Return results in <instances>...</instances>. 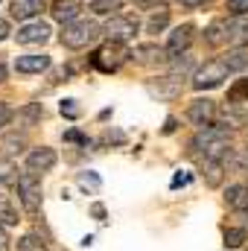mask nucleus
<instances>
[{
	"label": "nucleus",
	"mask_w": 248,
	"mask_h": 251,
	"mask_svg": "<svg viewBox=\"0 0 248 251\" xmlns=\"http://www.w3.org/2000/svg\"><path fill=\"white\" fill-rule=\"evenodd\" d=\"M120 3L123 0H91V9H94V15H111L120 9Z\"/></svg>",
	"instance_id": "obj_31"
},
{
	"label": "nucleus",
	"mask_w": 248,
	"mask_h": 251,
	"mask_svg": "<svg viewBox=\"0 0 248 251\" xmlns=\"http://www.w3.org/2000/svg\"><path fill=\"white\" fill-rule=\"evenodd\" d=\"M175 128H178V120H175V117H167V126H164V134H173Z\"/></svg>",
	"instance_id": "obj_40"
},
{
	"label": "nucleus",
	"mask_w": 248,
	"mask_h": 251,
	"mask_svg": "<svg viewBox=\"0 0 248 251\" xmlns=\"http://www.w3.org/2000/svg\"><path fill=\"white\" fill-rule=\"evenodd\" d=\"M18 251H47V243L38 234H24L18 240Z\"/></svg>",
	"instance_id": "obj_29"
},
{
	"label": "nucleus",
	"mask_w": 248,
	"mask_h": 251,
	"mask_svg": "<svg viewBox=\"0 0 248 251\" xmlns=\"http://www.w3.org/2000/svg\"><path fill=\"white\" fill-rule=\"evenodd\" d=\"M231 44L234 47H248V18L246 15L231 18Z\"/></svg>",
	"instance_id": "obj_23"
},
{
	"label": "nucleus",
	"mask_w": 248,
	"mask_h": 251,
	"mask_svg": "<svg viewBox=\"0 0 248 251\" xmlns=\"http://www.w3.org/2000/svg\"><path fill=\"white\" fill-rule=\"evenodd\" d=\"M0 184H18V167L9 158L0 161Z\"/></svg>",
	"instance_id": "obj_30"
},
{
	"label": "nucleus",
	"mask_w": 248,
	"mask_h": 251,
	"mask_svg": "<svg viewBox=\"0 0 248 251\" xmlns=\"http://www.w3.org/2000/svg\"><path fill=\"white\" fill-rule=\"evenodd\" d=\"M228 149H231V134L228 131H222V128H216V126H207V128H198V134L193 137V143H190V152L196 155H201V161L204 158H225L228 155Z\"/></svg>",
	"instance_id": "obj_2"
},
{
	"label": "nucleus",
	"mask_w": 248,
	"mask_h": 251,
	"mask_svg": "<svg viewBox=\"0 0 248 251\" xmlns=\"http://www.w3.org/2000/svg\"><path fill=\"white\" fill-rule=\"evenodd\" d=\"M248 102V79H237L228 88V105H243Z\"/></svg>",
	"instance_id": "obj_26"
},
{
	"label": "nucleus",
	"mask_w": 248,
	"mask_h": 251,
	"mask_svg": "<svg viewBox=\"0 0 248 251\" xmlns=\"http://www.w3.org/2000/svg\"><path fill=\"white\" fill-rule=\"evenodd\" d=\"M82 9H85V3L82 0H53V6H50V15L59 21V24H70V21H76L79 15H82Z\"/></svg>",
	"instance_id": "obj_15"
},
{
	"label": "nucleus",
	"mask_w": 248,
	"mask_h": 251,
	"mask_svg": "<svg viewBox=\"0 0 248 251\" xmlns=\"http://www.w3.org/2000/svg\"><path fill=\"white\" fill-rule=\"evenodd\" d=\"M225 204L234 210H248V184H231L225 190Z\"/></svg>",
	"instance_id": "obj_22"
},
{
	"label": "nucleus",
	"mask_w": 248,
	"mask_h": 251,
	"mask_svg": "<svg viewBox=\"0 0 248 251\" xmlns=\"http://www.w3.org/2000/svg\"><path fill=\"white\" fill-rule=\"evenodd\" d=\"M3 82H6V67L0 64V85H3Z\"/></svg>",
	"instance_id": "obj_44"
},
{
	"label": "nucleus",
	"mask_w": 248,
	"mask_h": 251,
	"mask_svg": "<svg viewBox=\"0 0 248 251\" xmlns=\"http://www.w3.org/2000/svg\"><path fill=\"white\" fill-rule=\"evenodd\" d=\"M99 176L97 173H79V187L82 190H99Z\"/></svg>",
	"instance_id": "obj_32"
},
{
	"label": "nucleus",
	"mask_w": 248,
	"mask_h": 251,
	"mask_svg": "<svg viewBox=\"0 0 248 251\" xmlns=\"http://www.w3.org/2000/svg\"><path fill=\"white\" fill-rule=\"evenodd\" d=\"M99 35H105V26H99L97 21H88V18H76L70 24H64L62 32H59V41L70 50H85L91 47Z\"/></svg>",
	"instance_id": "obj_1"
},
{
	"label": "nucleus",
	"mask_w": 248,
	"mask_h": 251,
	"mask_svg": "<svg viewBox=\"0 0 248 251\" xmlns=\"http://www.w3.org/2000/svg\"><path fill=\"white\" fill-rule=\"evenodd\" d=\"M228 12L237 18V15H246L248 12V0H228Z\"/></svg>",
	"instance_id": "obj_35"
},
{
	"label": "nucleus",
	"mask_w": 248,
	"mask_h": 251,
	"mask_svg": "<svg viewBox=\"0 0 248 251\" xmlns=\"http://www.w3.org/2000/svg\"><path fill=\"white\" fill-rule=\"evenodd\" d=\"M94 216H97V219H105V207H102V204H94Z\"/></svg>",
	"instance_id": "obj_43"
},
{
	"label": "nucleus",
	"mask_w": 248,
	"mask_h": 251,
	"mask_svg": "<svg viewBox=\"0 0 248 251\" xmlns=\"http://www.w3.org/2000/svg\"><path fill=\"white\" fill-rule=\"evenodd\" d=\"M128 3H134V6H143V9H149V6H158V3H164V0H128Z\"/></svg>",
	"instance_id": "obj_41"
},
{
	"label": "nucleus",
	"mask_w": 248,
	"mask_h": 251,
	"mask_svg": "<svg viewBox=\"0 0 248 251\" xmlns=\"http://www.w3.org/2000/svg\"><path fill=\"white\" fill-rule=\"evenodd\" d=\"M228 64L225 59H210V62H204L198 70H196V76H193V88L196 91H213V88H219L225 79H228Z\"/></svg>",
	"instance_id": "obj_5"
},
{
	"label": "nucleus",
	"mask_w": 248,
	"mask_h": 251,
	"mask_svg": "<svg viewBox=\"0 0 248 251\" xmlns=\"http://www.w3.org/2000/svg\"><path fill=\"white\" fill-rule=\"evenodd\" d=\"M64 140H70V143H82V146H88V137H85L82 131H76V128H73V131H67V134H64Z\"/></svg>",
	"instance_id": "obj_36"
},
{
	"label": "nucleus",
	"mask_w": 248,
	"mask_h": 251,
	"mask_svg": "<svg viewBox=\"0 0 248 251\" xmlns=\"http://www.w3.org/2000/svg\"><path fill=\"white\" fill-rule=\"evenodd\" d=\"M248 240V231L246 228H225V249H240L243 243Z\"/></svg>",
	"instance_id": "obj_28"
},
{
	"label": "nucleus",
	"mask_w": 248,
	"mask_h": 251,
	"mask_svg": "<svg viewBox=\"0 0 248 251\" xmlns=\"http://www.w3.org/2000/svg\"><path fill=\"white\" fill-rule=\"evenodd\" d=\"M125 59H131V50H125V44H120V41H108L91 53V67L99 73H114L125 64Z\"/></svg>",
	"instance_id": "obj_3"
},
{
	"label": "nucleus",
	"mask_w": 248,
	"mask_h": 251,
	"mask_svg": "<svg viewBox=\"0 0 248 251\" xmlns=\"http://www.w3.org/2000/svg\"><path fill=\"white\" fill-rule=\"evenodd\" d=\"M41 9H44V0H12L9 3V12L18 21H29L35 15H41Z\"/></svg>",
	"instance_id": "obj_19"
},
{
	"label": "nucleus",
	"mask_w": 248,
	"mask_h": 251,
	"mask_svg": "<svg viewBox=\"0 0 248 251\" xmlns=\"http://www.w3.org/2000/svg\"><path fill=\"white\" fill-rule=\"evenodd\" d=\"M18 123L24 126V128H32V126L41 123V117H44V108H41V102H26L24 108H18Z\"/></svg>",
	"instance_id": "obj_20"
},
{
	"label": "nucleus",
	"mask_w": 248,
	"mask_h": 251,
	"mask_svg": "<svg viewBox=\"0 0 248 251\" xmlns=\"http://www.w3.org/2000/svg\"><path fill=\"white\" fill-rule=\"evenodd\" d=\"M50 32L53 29L47 21H29L15 32V41L18 44H44V41H50Z\"/></svg>",
	"instance_id": "obj_10"
},
{
	"label": "nucleus",
	"mask_w": 248,
	"mask_h": 251,
	"mask_svg": "<svg viewBox=\"0 0 248 251\" xmlns=\"http://www.w3.org/2000/svg\"><path fill=\"white\" fill-rule=\"evenodd\" d=\"M41 196H44L41 178H38L35 173L24 170V173L18 176V199H21V204H24V210H26L29 216H35V213L41 210Z\"/></svg>",
	"instance_id": "obj_4"
},
{
	"label": "nucleus",
	"mask_w": 248,
	"mask_h": 251,
	"mask_svg": "<svg viewBox=\"0 0 248 251\" xmlns=\"http://www.w3.org/2000/svg\"><path fill=\"white\" fill-rule=\"evenodd\" d=\"M225 64H228V70H231V73H240V70H246V67H248V50H246V47H237V50H231V53L225 56Z\"/></svg>",
	"instance_id": "obj_25"
},
{
	"label": "nucleus",
	"mask_w": 248,
	"mask_h": 251,
	"mask_svg": "<svg viewBox=\"0 0 248 251\" xmlns=\"http://www.w3.org/2000/svg\"><path fill=\"white\" fill-rule=\"evenodd\" d=\"M204 41L210 47H225L231 44V21L228 18H216L207 29H204Z\"/></svg>",
	"instance_id": "obj_16"
},
{
	"label": "nucleus",
	"mask_w": 248,
	"mask_h": 251,
	"mask_svg": "<svg viewBox=\"0 0 248 251\" xmlns=\"http://www.w3.org/2000/svg\"><path fill=\"white\" fill-rule=\"evenodd\" d=\"M225 161H219V158H204L201 161V178H204V184L207 187H222V181H225Z\"/></svg>",
	"instance_id": "obj_17"
},
{
	"label": "nucleus",
	"mask_w": 248,
	"mask_h": 251,
	"mask_svg": "<svg viewBox=\"0 0 248 251\" xmlns=\"http://www.w3.org/2000/svg\"><path fill=\"white\" fill-rule=\"evenodd\" d=\"M222 161L231 173H248V149H243V146H231Z\"/></svg>",
	"instance_id": "obj_21"
},
{
	"label": "nucleus",
	"mask_w": 248,
	"mask_h": 251,
	"mask_svg": "<svg viewBox=\"0 0 248 251\" xmlns=\"http://www.w3.org/2000/svg\"><path fill=\"white\" fill-rule=\"evenodd\" d=\"M50 56L47 53H29V56H18L15 59V70L24 73V76H32V73H44L50 67Z\"/></svg>",
	"instance_id": "obj_14"
},
{
	"label": "nucleus",
	"mask_w": 248,
	"mask_h": 251,
	"mask_svg": "<svg viewBox=\"0 0 248 251\" xmlns=\"http://www.w3.org/2000/svg\"><path fill=\"white\" fill-rule=\"evenodd\" d=\"M216 114H219V108H216V102L207 100V97L193 100L190 108H187V120L196 126V128H207V126H213L216 123Z\"/></svg>",
	"instance_id": "obj_7"
},
{
	"label": "nucleus",
	"mask_w": 248,
	"mask_h": 251,
	"mask_svg": "<svg viewBox=\"0 0 248 251\" xmlns=\"http://www.w3.org/2000/svg\"><path fill=\"white\" fill-rule=\"evenodd\" d=\"M0 225L3 228H15L18 225V210L12 204V199L6 193H0Z\"/></svg>",
	"instance_id": "obj_24"
},
{
	"label": "nucleus",
	"mask_w": 248,
	"mask_h": 251,
	"mask_svg": "<svg viewBox=\"0 0 248 251\" xmlns=\"http://www.w3.org/2000/svg\"><path fill=\"white\" fill-rule=\"evenodd\" d=\"M131 59L137 64H143V67H158V64L170 62L167 47H158V44H137L131 50Z\"/></svg>",
	"instance_id": "obj_12"
},
{
	"label": "nucleus",
	"mask_w": 248,
	"mask_h": 251,
	"mask_svg": "<svg viewBox=\"0 0 248 251\" xmlns=\"http://www.w3.org/2000/svg\"><path fill=\"white\" fill-rule=\"evenodd\" d=\"M184 9H198V6H204V3H210V0H178Z\"/></svg>",
	"instance_id": "obj_38"
},
{
	"label": "nucleus",
	"mask_w": 248,
	"mask_h": 251,
	"mask_svg": "<svg viewBox=\"0 0 248 251\" xmlns=\"http://www.w3.org/2000/svg\"><path fill=\"white\" fill-rule=\"evenodd\" d=\"M140 32V21L134 18V15H111L108 18V24H105V38L108 41H131L134 35Z\"/></svg>",
	"instance_id": "obj_6"
},
{
	"label": "nucleus",
	"mask_w": 248,
	"mask_h": 251,
	"mask_svg": "<svg viewBox=\"0 0 248 251\" xmlns=\"http://www.w3.org/2000/svg\"><path fill=\"white\" fill-rule=\"evenodd\" d=\"M193 32H196L193 24H181V26H175V29L170 32V38H167V56H170V59L184 56L187 47L193 44Z\"/></svg>",
	"instance_id": "obj_9"
},
{
	"label": "nucleus",
	"mask_w": 248,
	"mask_h": 251,
	"mask_svg": "<svg viewBox=\"0 0 248 251\" xmlns=\"http://www.w3.org/2000/svg\"><path fill=\"white\" fill-rule=\"evenodd\" d=\"M56 161H59V155H56V149H50V146H38V149H32L29 155H26V170L29 173H50L53 167H56Z\"/></svg>",
	"instance_id": "obj_11"
},
{
	"label": "nucleus",
	"mask_w": 248,
	"mask_h": 251,
	"mask_svg": "<svg viewBox=\"0 0 248 251\" xmlns=\"http://www.w3.org/2000/svg\"><path fill=\"white\" fill-rule=\"evenodd\" d=\"M9 35H12V29H9V21H3V18H0V41H6Z\"/></svg>",
	"instance_id": "obj_39"
},
{
	"label": "nucleus",
	"mask_w": 248,
	"mask_h": 251,
	"mask_svg": "<svg viewBox=\"0 0 248 251\" xmlns=\"http://www.w3.org/2000/svg\"><path fill=\"white\" fill-rule=\"evenodd\" d=\"M0 251H9V237H6L3 228H0Z\"/></svg>",
	"instance_id": "obj_42"
},
{
	"label": "nucleus",
	"mask_w": 248,
	"mask_h": 251,
	"mask_svg": "<svg viewBox=\"0 0 248 251\" xmlns=\"http://www.w3.org/2000/svg\"><path fill=\"white\" fill-rule=\"evenodd\" d=\"M24 149H26V137L24 134H18V131H9V134H3L0 137V155L3 158H18V155H24Z\"/></svg>",
	"instance_id": "obj_18"
},
{
	"label": "nucleus",
	"mask_w": 248,
	"mask_h": 251,
	"mask_svg": "<svg viewBox=\"0 0 248 251\" xmlns=\"http://www.w3.org/2000/svg\"><path fill=\"white\" fill-rule=\"evenodd\" d=\"M146 88H149L152 97L170 102V100H175V97L184 91V76H178V73H167V76H158V82H149Z\"/></svg>",
	"instance_id": "obj_8"
},
{
	"label": "nucleus",
	"mask_w": 248,
	"mask_h": 251,
	"mask_svg": "<svg viewBox=\"0 0 248 251\" xmlns=\"http://www.w3.org/2000/svg\"><path fill=\"white\" fill-rule=\"evenodd\" d=\"M12 120H15V108H9L6 102H0V128H6Z\"/></svg>",
	"instance_id": "obj_33"
},
{
	"label": "nucleus",
	"mask_w": 248,
	"mask_h": 251,
	"mask_svg": "<svg viewBox=\"0 0 248 251\" xmlns=\"http://www.w3.org/2000/svg\"><path fill=\"white\" fill-rule=\"evenodd\" d=\"M248 123V114L246 111H240V105H225V111H219L216 114V128H222V131H240V128H246Z\"/></svg>",
	"instance_id": "obj_13"
},
{
	"label": "nucleus",
	"mask_w": 248,
	"mask_h": 251,
	"mask_svg": "<svg viewBox=\"0 0 248 251\" xmlns=\"http://www.w3.org/2000/svg\"><path fill=\"white\" fill-rule=\"evenodd\" d=\"M62 114L64 117H70V120L79 117V105H76V100H64L62 102Z\"/></svg>",
	"instance_id": "obj_34"
},
{
	"label": "nucleus",
	"mask_w": 248,
	"mask_h": 251,
	"mask_svg": "<svg viewBox=\"0 0 248 251\" xmlns=\"http://www.w3.org/2000/svg\"><path fill=\"white\" fill-rule=\"evenodd\" d=\"M184 184H190V176H187V173H178V176L173 178V190H175V187H184Z\"/></svg>",
	"instance_id": "obj_37"
},
{
	"label": "nucleus",
	"mask_w": 248,
	"mask_h": 251,
	"mask_svg": "<svg viewBox=\"0 0 248 251\" xmlns=\"http://www.w3.org/2000/svg\"><path fill=\"white\" fill-rule=\"evenodd\" d=\"M167 24H170V9H164V6H161V12H155V15L146 21V32L158 35V32H164V29H167Z\"/></svg>",
	"instance_id": "obj_27"
}]
</instances>
